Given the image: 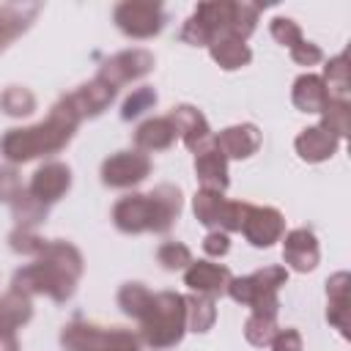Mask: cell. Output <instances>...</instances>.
<instances>
[{
  "label": "cell",
  "instance_id": "cell-6",
  "mask_svg": "<svg viewBox=\"0 0 351 351\" xmlns=\"http://www.w3.org/2000/svg\"><path fill=\"white\" fill-rule=\"evenodd\" d=\"M285 282L288 271L282 266H266L250 277H230L225 293L239 304H250L255 315H277V291Z\"/></svg>",
  "mask_w": 351,
  "mask_h": 351
},
{
  "label": "cell",
  "instance_id": "cell-14",
  "mask_svg": "<svg viewBox=\"0 0 351 351\" xmlns=\"http://www.w3.org/2000/svg\"><path fill=\"white\" fill-rule=\"evenodd\" d=\"M167 118L173 121L178 137L184 140V145H186L189 151L197 154L200 148L208 145V140H211V129H208L206 118L200 115V110H195V107H189V104H178V107H173V112H170Z\"/></svg>",
  "mask_w": 351,
  "mask_h": 351
},
{
  "label": "cell",
  "instance_id": "cell-16",
  "mask_svg": "<svg viewBox=\"0 0 351 351\" xmlns=\"http://www.w3.org/2000/svg\"><path fill=\"white\" fill-rule=\"evenodd\" d=\"M261 145V132L252 123H239V126H228L214 137V148L228 159H247L258 151Z\"/></svg>",
  "mask_w": 351,
  "mask_h": 351
},
{
  "label": "cell",
  "instance_id": "cell-39",
  "mask_svg": "<svg viewBox=\"0 0 351 351\" xmlns=\"http://www.w3.org/2000/svg\"><path fill=\"white\" fill-rule=\"evenodd\" d=\"M291 58L299 63V66H315L321 58H324V52L315 47V44H310V41H299L296 47H291Z\"/></svg>",
  "mask_w": 351,
  "mask_h": 351
},
{
  "label": "cell",
  "instance_id": "cell-20",
  "mask_svg": "<svg viewBox=\"0 0 351 351\" xmlns=\"http://www.w3.org/2000/svg\"><path fill=\"white\" fill-rule=\"evenodd\" d=\"M340 145V137H335L329 129H324L321 123L318 126H310L304 129L299 137H296V154L304 159V162H324L329 159Z\"/></svg>",
  "mask_w": 351,
  "mask_h": 351
},
{
  "label": "cell",
  "instance_id": "cell-21",
  "mask_svg": "<svg viewBox=\"0 0 351 351\" xmlns=\"http://www.w3.org/2000/svg\"><path fill=\"white\" fill-rule=\"evenodd\" d=\"M176 137H178V132L167 115L165 118H148L145 123L137 126L134 145H137V151H165L176 143Z\"/></svg>",
  "mask_w": 351,
  "mask_h": 351
},
{
  "label": "cell",
  "instance_id": "cell-10",
  "mask_svg": "<svg viewBox=\"0 0 351 351\" xmlns=\"http://www.w3.org/2000/svg\"><path fill=\"white\" fill-rule=\"evenodd\" d=\"M151 69H154V55L148 49L134 47V49H123V52L112 55L110 60H104L101 69H99V74H96V80H101V82H107L110 88L118 90V85L132 82V80H140Z\"/></svg>",
  "mask_w": 351,
  "mask_h": 351
},
{
  "label": "cell",
  "instance_id": "cell-31",
  "mask_svg": "<svg viewBox=\"0 0 351 351\" xmlns=\"http://www.w3.org/2000/svg\"><path fill=\"white\" fill-rule=\"evenodd\" d=\"M321 115H324L321 126L329 129L335 137H346V134H348L351 110H348V101H346V99H329L326 107L321 110Z\"/></svg>",
  "mask_w": 351,
  "mask_h": 351
},
{
  "label": "cell",
  "instance_id": "cell-37",
  "mask_svg": "<svg viewBox=\"0 0 351 351\" xmlns=\"http://www.w3.org/2000/svg\"><path fill=\"white\" fill-rule=\"evenodd\" d=\"M271 36L282 44V47H296L299 41H302V27L293 22V19H288V16H277L274 22H271Z\"/></svg>",
  "mask_w": 351,
  "mask_h": 351
},
{
  "label": "cell",
  "instance_id": "cell-38",
  "mask_svg": "<svg viewBox=\"0 0 351 351\" xmlns=\"http://www.w3.org/2000/svg\"><path fill=\"white\" fill-rule=\"evenodd\" d=\"M269 346L271 351H302V335L293 326H285V329H277Z\"/></svg>",
  "mask_w": 351,
  "mask_h": 351
},
{
  "label": "cell",
  "instance_id": "cell-29",
  "mask_svg": "<svg viewBox=\"0 0 351 351\" xmlns=\"http://www.w3.org/2000/svg\"><path fill=\"white\" fill-rule=\"evenodd\" d=\"M346 55H337L326 63L324 69V85L329 90V99H346L348 96V66H346Z\"/></svg>",
  "mask_w": 351,
  "mask_h": 351
},
{
  "label": "cell",
  "instance_id": "cell-28",
  "mask_svg": "<svg viewBox=\"0 0 351 351\" xmlns=\"http://www.w3.org/2000/svg\"><path fill=\"white\" fill-rule=\"evenodd\" d=\"M184 302H186V326L192 332L211 329V324L217 318L214 299L211 296H203V293H192V296H184Z\"/></svg>",
  "mask_w": 351,
  "mask_h": 351
},
{
  "label": "cell",
  "instance_id": "cell-13",
  "mask_svg": "<svg viewBox=\"0 0 351 351\" xmlns=\"http://www.w3.org/2000/svg\"><path fill=\"white\" fill-rule=\"evenodd\" d=\"M69 186H71V170H69L63 162H47V165H41V167L33 173L27 192H30L38 203L49 206V203L60 200V195L69 192Z\"/></svg>",
  "mask_w": 351,
  "mask_h": 351
},
{
  "label": "cell",
  "instance_id": "cell-22",
  "mask_svg": "<svg viewBox=\"0 0 351 351\" xmlns=\"http://www.w3.org/2000/svg\"><path fill=\"white\" fill-rule=\"evenodd\" d=\"M33 315V307H30V296L19 293V291H8L3 299H0V340L5 337H16V326L27 324Z\"/></svg>",
  "mask_w": 351,
  "mask_h": 351
},
{
  "label": "cell",
  "instance_id": "cell-12",
  "mask_svg": "<svg viewBox=\"0 0 351 351\" xmlns=\"http://www.w3.org/2000/svg\"><path fill=\"white\" fill-rule=\"evenodd\" d=\"M285 230V219L277 208L271 206H250L247 203V214L241 222V233L247 236V241L252 247H271Z\"/></svg>",
  "mask_w": 351,
  "mask_h": 351
},
{
  "label": "cell",
  "instance_id": "cell-7",
  "mask_svg": "<svg viewBox=\"0 0 351 351\" xmlns=\"http://www.w3.org/2000/svg\"><path fill=\"white\" fill-rule=\"evenodd\" d=\"M66 351H140V340L121 326H99L88 321H71L60 332Z\"/></svg>",
  "mask_w": 351,
  "mask_h": 351
},
{
  "label": "cell",
  "instance_id": "cell-17",
  "mask_svg": "<svg viewBox=\"0 0 351 351\" xmlns=\"http://www.w3.org/2000/svg\"><path fill=\"white\" fill-rule=\"evenodd\" d=\"M184 282L195 291V293H203V296H217L228 288L230 282V271L219 263H208V261H197V263H189L186 266V274H184Z\"/></svg>",
  "mask_w": 351,
  "mask_h": 351
},
{
  "label": "cell",
  "instance_id": "cell-4",
  "mask_svg": "<svg viewBox=\"0 0 351 351\" xmlns=\"http://www.w3.org/2000/svg\"><path fill=\"white\" fill-rule=\"evenodd\" d=\"M258 8L250 3H200L181 27V41L203 47L222 36L247 38L255 30Z\"/></svg>",
  "mask_w": 351,
  "mask_h": 351
},
{
  "label": "cell",
  "instance_id": "cell-40",
  "mask_svg": "<svg viewBox=\"0 0 351 351\" xmlns=\"http://www.w3.org/2000/svg\"><path fill=\"white\" fill-rule=\"evenodd\" d=\"M203 250L208 252V255H214V258H219V255H225L228 250H230V241H228V233H222V230H211L206 239H203Z\"/></svg>",
  "mask_w": 351,
  "mask_h": 351
},
{
  "label": "cell",
  "instance_id": "cell-23",
  "mask_svg": "<svg viewBox=\"0 0 351 351\" xmlns=\"http://www.w3.org/2000/svg\"><path fill=\"white\" fill-rule=\"evenodd\" d=\"M329 101V90L318 74H302L293 82V104L302 112H321Z\"/></svg>",
  "mask_w": 351,
  "mask_h": 351
},
{
  "label": "cell",
  "instance_id": "cell-19",
  "mask_svg": "<svg viewBox=\"0 0 351 351\" xmlns=\"http://www.w3.org/2000/svg\"><path fill=\"white\" fill-rule=\"evenodd\" d=\"M195 173L203 189H214V192L228 189V159L214 145H206L195 154Z\"/></svg>",
  "mask_w": 351,
  "mask_h": 351
},
{
  "label": "cell",
  "instance_id": "cell-5",
  "mask_svg": "<svg viewBox=\"0 0 351 351\" xmlns=\"http://www.w3.org/2000/svg\"><path fill=\"white\" fill-rule=\"evenodd\" d=\"M137 321H140V337L148 348L154 351L170 348L181 343L186 332V302L181 293L173 291L151 293V302Z\"/></svg>",
  "mask_w": 351,
  "mask_h": 351
},
{
  "label": "cell",
  "instance_id": "cell-27",
  "mask_svg": "<svg viewBox=\"0 0 351 351\" xmlns=\"http://www.w3.org/2000/svg\"><path fill=\"white\" fill-rule=\"evenodd\" d=\"M11 211H14V219H16V228H27V230H33L38 222H44V217H47V206L44 203H38L30 192H16L11 200Z\"/></svg>",
  "mask_w": 351,
  "mask_h": 351
},
{
  "label": "cell",
  "instance_id": "cell-8",
  "mask_svg": "<svg viewBox=\"0 0 351 351\" xmlns=\"http://www.w3.org/2000/svg\"><path fill=\"white\" fill-rule=\"evenodd\" d=\"M244 214H247V203L225 200L222 192L200 189L195 195V217L214 230H222V233L225 230H241Z\"/></svg>",
  "mask_w": 351,
  "mask_h": 351
},
{
  "label": "cell",
  "instance_id": "cell-1",
  "mask_svg": "<svg viewBox=\"0 0 351 351\" xmlns=\"http://www.w3.org/2000/svg\"><path fill=\"white\" fill-rule=\"evenodd\" d=\"M82 274V255L69 241H47L36 263L19 269L11 280V291H19L25 296L30 293H47L55 302H66L74 293V285Z\"/></svg>",
  "mask_w": 351,
  "mask_h": 351
},
{
  "label": "cell",
  "instance_id": "cell-26",
  "mask_svg": "<svg viewBox=\"0 0 351 351\" xmlns=\"http://www.w3.org/2000/svg\"><path fill=\"white\" fill-rule=\"evenodd\" d=\"M326 293H329V321L340 329V335H346V310H348V274L337 271L335 277H329L326 282Z\"/></svg>",
  "mask_w": 351,
  "mask_h": 351
},
{
  "label": "cell",
  "instance_id": "cell-25",
  "mask_svg": "<svg viewBox=\"0 0 351 351\" xmlns=\"http://www.w3.org/2000/svg\"><path fill=\"white\" fill-rule=\"evenodd\" d=\"M211 49V58L225 69V71H233V69H241L252 60V52L250 47L241 41V38H233V36H222L217 41L208 44Z\"/></svg>",
  "mask_w": 351,
  "mask_h": 351
},
{
  "label": "cell",
  "instance_id": "cell-9",
  "mask_svg": "<svg viewBox=\"0 0 351 351\" xmlns=\"http://www.w3.org/2000/svg\"><path fill=\"white\" fill-rule=\"evenodd\" d=\"M115 25L132 36V38H151L162 30L165 25V11L159 3H140V0H123L112 11Z\"/></svg>",
  "mask_w": 351,
  "mask_h": 351
},
{
  "label": "cell",
  "instance_id": "cell-34",
  "mask_svg": "<svg viewBox=\"0 0 351 351\" xmlns=\"http://www.w3.org/2000/svg\"><path fill=\"white\" fill-rule=\"evenodd\" d=\"M154 104H156V90H154V88H148V85L134 88L132 96H129V99L123 101V107H121V118H123V121H132V118L143 115L145 110H151Z\"/></svg>",
  "mask_w": 351,
  "mask_h": 351
},
{
  "label": "cell",
  "instance_id": "cell-36",
  "mask_svg": "<svg viewBox=\"0 0 351 351\" xmlns=\"http://www.w3.org/2000/svg\"><path fill=\"white\" fill-rule=\"evenodd\" d=\"M8 241H11V250L14 252H22V255H41V250L47 247V239H41V236H36L33 230H27V228H14L11 230V236H8Z\"/></svg>",
  "mask_w": 351,
  "mask_h": 351
},
{
  "label": "cell",
  "instance_id": "cell-15",
  "mask_svg": "<svg viewBox=\"0 0 351 351\" xmlns=\"http://www.w3.org/2000/svg\"><path fill=\"white\" fill-rule=\"evenodd\" d=\"M282 258L296 271H313L318 266V258H321V250H318L313 230H307V228L291 230L282 241Z\"/></svg>",
  "mask_w": 351,
  "mask_h": 351
},
{
  "label": "cell",
  "instance_id": "cell-33",
  "mask_svg": "<svg viewBox=\"0 0 351 351\" xmlns=\"http://www.w3.org/2000/svg\"><path fill=\"white\" fill-rule=\"evenodd\" d=\"M277 315H250L247 324H244V335L252 346H269L271 337L277 335Z\"/></svg>",
  "mask_w": 351,
  "mask_h": 351
},
{
  "label": "cell",
  "instance_id": "cell-35",
  "mask_svg": "<svg viewBox=\"0 0 351 351\" xmlns=\"http://www.w3.org/2000/svg\"><path fill=\"white\" fill-rule=\"evenodd\" d=\"M156 261L165 266V269H186L192 263V252L186 244L181 241H165L159 250H156Z\"/></svg>",
  "mask_w": 351,
  "mask_h": 351
},
{
  "label": "cell",
  "instance_id": "cell-32",
  "mask_svg": "<svg viewBox=\"0 0 351 351\" xmlns=\"http://www.w3.org/2000/svg\"><path fill=\"white\" fill-rule=\"evenodd\" d=\"M148 302H151V291H148L143 282H126V285L118 291V304H121V310H123L126 315H132V318H140V315L145 313Z\"/></svg>",
  "mask_w": 351,
  "mask_h": 351
},
{
  "label": "cell",
  "instance_id": "cell-11",
  "mask_svg": "<svg viewBox=\"0 0 351 351\" xmlns=\"http://www.w3.org/2000/svg\"><path fill=\"white\" fill-rule=\"evenodd\" d=\"M151 173V159L143 151H118L104 159L101 165V181L115 189H126L140 184Z\"/></svg>",
  "mask_w": 351,
  "mask_h": 351
},
{
  "label": "cell",
  "instance_id": "cell-3",
  "mask_svg": "<svg viewBox=\"0 0 351 351\" xmlns=\"http://www.w3.org/2000/svg\"><path fill=\"white\" fill-rule=\"evenodd\" d=\"M181 214V192L173 184H159L148 195H126L112 208V222L123 233H167Z\"/></svg>",
  "mask_w": 351,
  "mask_h": 351
},
{
  "label": "cell",
  "instance_id": "cell-24",
  "mask_svg": "<svg viewBox=\"0 0 351 351\" xmlns=\"http://www.w3.org/2000/svg\"><path fill=\"white\" fill-rule=\"evenodd\" d=\"M36 14H38V5H33V3H27V5H19V3L0 5V49L11 38H16L22 30H27Z\"/></svg>",
  "mask_w": 351,
  "mask_h": 351
},
{
  "label": "cell",
  "instance_id": "cell-2",
  "mask_svg": "<svg viewBox=\"0 0 351 351\" xmlns=\"http://www.w3.org/2000/svg\"><path fill=\"white\" fill-rule=\"evenodd\" d=\"M80 115L77 110L69 104V99L63 96L47 115V121L27 126V129H8L5 137L0 140V154L19 165V162H30L36 156H47V154H58L74 134V129L80 126Z\"/></svg>",
  "mask_w": 351,
  "mask_h": 351
},
{
  "label": "cell",
  "instance_id": "cell-18",
  "mask_svg": "<svg viewBox=\"0 0 351 351\" xmlns=\"http://www.w3.org/2000/svg\"><path fill=\"white\" fill-rule=\"evenodd\" d=\"M66 99H69V104L77 110L80 118H93V115H99V112L115 99V88H110V85L101 82V80H90V82L80 85L74 93H69Z\"/></svg>",
  "mask_w": 351,
  "mask_h": 351
},
{
  "label": "cell",
  "instance_id": "cell-30",
  "mask_svg": "<svg viewBox=\"0 0 351 351\" xmlns=\"http://www.w3.org/2000/svg\"><path fill=\"white\" fill-rule=\"evenodd\" d=\"M0 110H3L5 115H14V118L30 115V112L36 110V96H33L27 88H22V85H11V88H5L3 96H0Z\"/></svg>",
  "mask_w": 351,
  "mask_h": 351
}]
</instances>
